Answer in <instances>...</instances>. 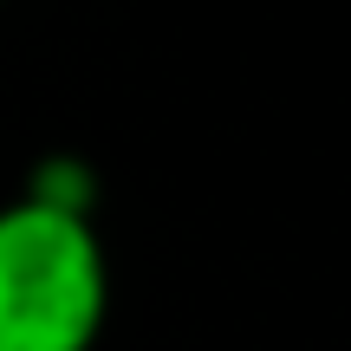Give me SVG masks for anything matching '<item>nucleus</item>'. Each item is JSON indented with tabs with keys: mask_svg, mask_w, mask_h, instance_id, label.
I'll list each match as a JSON object with an SVG mask.
<instances>
[{
	"mask_svg": "<svg viewBox=\"0 0 351 351\" xmlns=\"http://www.w3.org/2000/svg\"><path fill=\"white\" fill-rule=\"evenodd\" d=\"M111 313V267L91 215L0 202V351H91Z\"/></svg>",
	"mask_w": 351,
	"mask_h": 351,
	"instance_id": "f257e3e1",
	"label": "nucleus"
},
{
	"mask_svg": "<svg viewBox=\"0 0 351 351\" xmlns=\"http://www.w3.org/2000/svg\"><path fill=\"white\" fill-rule=\"evenodd\" d=\"M20 195L52 202V208H72V215H91V202H98V182H91V169L78 163V156H46Z\"/></svg>",
	"mask_w": 351,
	"mask_h": 351,
	"instance_id": "f03ea898",
	"label": "nucleus"
}]
</instances>
